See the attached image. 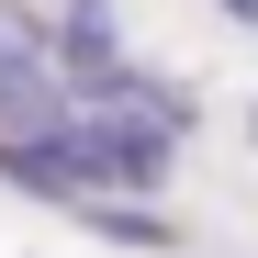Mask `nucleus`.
<instances>
[{"label":"nucleus","mask_w":258,"mask_h":258,"mask_svg":"<svg viewBox=\"0 0 258 258\" xmlns=\"http://www.w3.org/2000/svg\"><path fill=\"white\" fill-rule=\"evenodd\" d=\"M68 135H79V180L90 191H168V168H180V123H157L146 101H101Z\"/></svg>","instance_id":"1"},{"label":"nucleus","mask_w":258,"mask_h":258,"mask_svg":"<svg viewBox=\"0 0 258 258\" xmlns=\"http://www.w3.org/2000/svg\"><path fill=\"white\" fill-rule=\"evenodd\" d=\"M0 180L34 191V202H79L90 180H79V135L68 123H34V135H0Z\"/></svg>","instance_id":"2"},{"label":"nucleus","mask_w":258,"mask_h":258,"mask_svg":"<svg viewBox=\"0 0 258 258\" xmlns=\"http://www.w3.org/2000/svg\"><path fill=\"white\" fill-rule=\"evenodd\" d=\"M34 123H68V90H56L45 45L0 34V135H34Z\"/></svg>","instance_id":"3"},{"label":"nucleus","mask_w":258,"mask_h":258,"mask_svg":"<svg viewBox=\"0 0 258 258\" xmlns=\"http://www.w3.org/2000/svg\"><path fill=\"white\" fill-rule=\"evenodd\" d=\"M68 79H79V101H123V90H135V68H123V45H112L101 12L68 23Z\"/></svg>","instance_id":"4"},{"label":"nucleus","mask_w":258,"mask_h":258,"mask_svg":"<svg viewBox=\"0 0 258 258\" xmlns=\"http://www.w3.org/2000/svg\"><path fill=\"white\" fill-rule=\"evenodd\" d=\"M213 12H225V23H258V0H213Z\"/></svg>","instance_id":"5"},{"label":"nucleus","mask_w":258,"mask_h":258,"mask_svg":"<svg viewBox=\"0 0 258 258\" xmlns=\"http://www.w3.org/2000/svg\"><path fill=\"white\" fill-rule=\"evenodd\" d=\"M79 12H101V0H79Z\"/></svg>","instance_id":"6"},{"label":"nucleus","mask_w":258,"mask_h":258,"mask_svg":"<svg viewBox=\"0 0 258 258\" xmlns=\"http://www.w3.org/2000/svg\"><path fill=\"white\" fill-rule=\"evenodd\" d=\"M247 135H258V112H247Z\"/></svg>","instance_id":"7"}]
</instances>
